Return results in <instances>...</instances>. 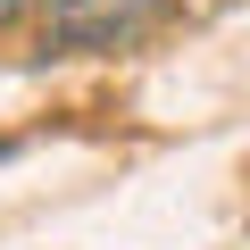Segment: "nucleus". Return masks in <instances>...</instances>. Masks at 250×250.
<instances>
[{
    "instance_id": "obj_2",
    "label": "nucleus",
    "mask_w": 250,
    "mask_h": 250,
    "mask_svg": "<svg viewBox=\"0 0 250 250\" xmlns=\"http://www.w3.org/2000/svg\"><path fill=\"white\" fill-rule=\"evenodd\" d=\"M25 9H34V0H0V34H9V25H25Z\"/></svg>"
},
{
    "instance_id": "obj_1",
    "label": "nucleus",
    "mask_w": 250,
    "mask_h": 250,
    "mask_svg": "<svg viewBox=\"0 0 250 250\" xmlns=\"http://www.w3.org/2000/svg\"><path fill=\"white\" fill-rule=\"evenodd\" d=\"M159 17H167V0H34V25H42V50L50 59L134 50Z\"/></svg>"
}]
</instances>
